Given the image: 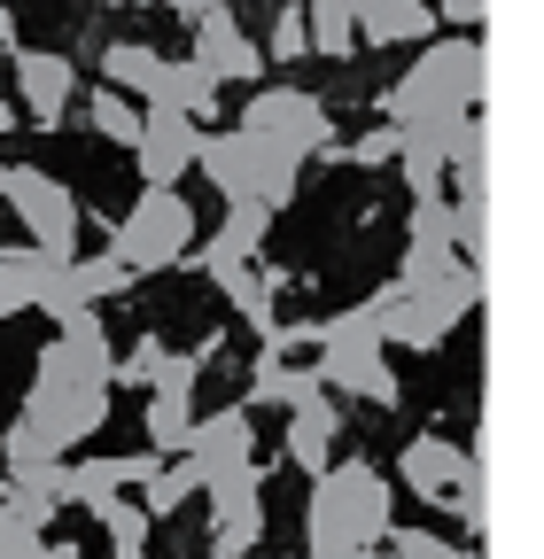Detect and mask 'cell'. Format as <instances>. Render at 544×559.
<instances>
[{
	"instance_id": "6da1fadb",
	"label": "cell",
	"mask_w": 544,
	"mask_h": 559,
	"mask_svg": "<svg viewBox=\"0 0 544 559\" xmlns=\"http://www.w3.org/2000/svg\"><path fill=\"white\" fill-rule=\"evenodd\" d=\"M490 86V62H483V39H428L413 70H397V79L381 86V124L397 132H444L459 117H474V102H483Z\"/></svg>"
},
{
	"instance_id": "7a4b0ae2",
	"label": "cell",
	"mask_w": 544,
	"mask_h": 559,
	"mask_svg": "<svg viewBox=\"0 0 544 559\" xmlns=\"http://www.w3.org/2000/svg\"><path fill=\"white\" fill-rule=\"evenodd\" d=\"M311 349H319V358H311L319 389L366 396L374 412H397V404H404V381H397V366H389V342H381L374 296L351 304V311H334V319H319V326H311Z\"/></svg>"
},
{
	"instance_id": "3957f363",
	"label": "cell",
	"mask_w": 544,
	"mask_h": 559,
	"mask_svg": "<svg viewBox=\"0 0 544 559\" xmlns=\"http://www.w3.org/2000/svg\"><path fill=\"white\" fill-rule=\"evenodd\" d=\"M389 528H397V489H389L381 466L334 459V466L311 481V498H304V536H343V544L381 551Z\"/></svg>"
},
{
	"instance_id": "277c9868",
	"label": "cell",
	"mask_w": 544,
	"mask_h": 559,
	"mask_svg": "<svg viewBox=\"0 0 544 559\" xmlns=\"http://www.w3.org/2000/svg\"><path fill=\"white\" fill-rule=\"evenodd\" d=\"M474 304H483V272L474 264H459L451 280H436V288H381L374 296L389 349H444Z\"/></svg>"
},
{
	"instance_id": "5b68a950",
	"label": "cell",
	"mask_w": 544,
	"mask_h": 559,
	"mask_svg": "<svg viewBox=\"0 0 544 559\" xmlns=\"http://www.w3.org/2000/svg\"><path fill=\"white\" fill-rule=\"evenodd\" d=\"M109 257L141 280V272H172V264H187L194 257V202L179 194V187H141V202L117 218V234H109Z\"/></svg>"
},
{
	"instance_id": "8992f818",
	"label": "cell",
	"mask_w": 544,
	"mask_h": 559,
	"mask_svg": "<svg viewBox=\"0 0 544 559\" xmlns=\"http://www.w3.org/2000/svg\"><path fill=\"white\" fill-rule=\"evenodd\" d=\"M234 132H249L257 148L288 156V164H311V156H334L343 140H334V109L304 86H257L249 109L234 117Z\"/></svg>"
},
{
	"instance_id": "52a82bcc",
	"label": "cell",
	"mask_w": 544,
	"mask_h": 559,
	"mask_svg": "<svg viewBox=\"0 0 544 559\" xmlns=\"http://www.w3.org/2000/svg\"><path fill=\"white\" fill-rule=\"evenodd\" d=\"M0 194H9L16 226H24V241H32L47 264H71V257H79L86 202H79L71 187H62L55 171H39V164H0Z\"/></svg>"
},
{
	"instance_id": "ba28073f",
	"label": "cell",
	"mask_w": 544,
	"mask_h": 559,
	"mask_svg": "<svg viewBox=\"0 0 544 559\" xmlns=\"http://www.w3.org/2000/svg\"><path fill=\"white\" fill-rule=\"evenodd\" d=\"M194 171L211 179L226 202H257V210H288V202H296V179H304V164L257 148L249 132H202Z\"/></svg>"
},
{
	"instance_id": "9c48e42d",
	"label": "cell",
	"mask_w": 544,
	"mask_h": 559,
	"mask_svg": "<svg viewBox=\"0 0 544 559\" xmlns=\"http://www.w3.org/2000/svg\"><path fill=\"white\" fill-rule=\"evenodd\" d=\"M202 156V124L172 117V109H141V140H132V171L141 187H179Z\"/></svg>"
},
{
	"instance_id": "30bf717a",
	"label": "cell",
	"mask_w": 544,
	"mask_h": 559,
	"mask_svg": "<svg viewBox=\"0 0 544 559\" xmlns=\"http://www.w3.org/2000/svg\"><path fill=\"white\" fill-rule=\"evenodd\" d=\"M9 62H16V109L55 132L62 117H71V102H79V62L55 55V47H16Z\"/></svg>"
},
{
	"instance_id": "8fae6325",
	"label": "cell",
	"mask_w": 544,
	"mask_h": 559,
	"mask_svg": "<svg viewBox=\"0 0 544 559\" xmlns=\"http://www.w3.org/2000/svg\"><path fill=\"white\" fill-rule=\"evenodd\" d=\"M132 288V272L102 249V257H71V264H55L47 272V288H39V311L47 319H79V311H94V304H117Z\"/></svg>"
},
{
	"instance_id": "7c38bea8",
	"label": "cell",
	"mask_w": 544,
	"mask_h": 559,
	"mask_svg": "<svg viewBox=\"0 0 544 559\" xmlns=\"http://www.w3.org/2000/svg\"><path fill=\"white\" fill-rule=\"evenodd\" d=\"M187 62H202L218 86H264V70H272L264 47L241 32L234 9H218V16H202V24H194V55H187Z\"/></svg>"
},
{
	"instance_id": "4fadbf2b",
	"label": "cell",
	"mask_w": 544,
	"mask_h": 559,
	"mask_svg": "<svg viewBox=\"0 0 544 559\" xmlns=\"http://www.w3.org/2000/svg\"><path fill=\"white\" fill-rule=\"evenodd\" d=\"M179 459H194V474H202V481H211V474H226V466H249V459H257V412H241V404H226V412H202Z\"/></svg>"
},
{
	"instance_id": "5bb4252c",
	"label": "cell",
	"mask_w": 544,
	"mask_h": 559,
	"mask_svg": "<svg viewBox=\"0 0 544 559\" xmlns=\"http://www.w3.org/2000/svg\"><path fill=\"white\" fill-rule=\"evenodd\" d=\"M0 506L24 513L32 528H47L62 506H71V466H62V459H47V466H9V474H0Z\"/></svg>"
},
{
	"instance_id": "9a60e30c",
	"label": "cell",
	"mask_w": 544,
	"mask_h": 559,
	"mask_svg": "<svg viewBox=\"0 0 544 559\" xmlns=\"http://www.w3.org/2000/svg\"><path fill=\"white\" fill-rule=\"evenodd\" d=\"M436 39V9L428 0H366L358 9V47L389 55V47H428Z\"/></svg>"
},
{
	"instance_id": "2e32d148",
	"label": "cell",
	"mask_w": 544,
	"mask_h": 559,
	"mask_svg": "<svg viewBox=\"0 0 544 559\" xmlns=\"http://www.w3.org/2000/svg\"><path fill=\"white\" fill-rule=\"evenodd\" d=\"M459 474H466V451H459L451 436H413V443L397 451V481L421 489V498H436V506L459 489Z\"/></svg>"
},
{
	"instance_id": "e0dca14e",
	"label": "cell",
	"mask_w": 544,
	"mask_h": 559,
	"mask_svg": "<svg viewBox=\"0 0 544 559\" xmlns=\"http://www.w3.org/2000/svg\"><path fill=\"white\" fill-rule=\"evenodd\" d=\"M334 443H343V412H334V396H319V404H304V412H288V466L296 474H327L334 466Z\"/></svg>"
},
{
	"instance_id": "ac0fdd59",
	"label": "cell",
	"mask_w": 544,
	"mask_h": 559,
	"mask_svg": "<svg viewBox=\"0 0 544 559\" xmlns=\"http://www.w3.org/2000/svg\"><path fill=\"white\" fill-rule=\"evenodd\" d=\"M141 109H172V117H211L218 109V79H211V70H202V62H156V79H149V102Z\"/></svg>"
},
{
	"instance_id": "d6986e66",
	"label": "cell",
	"mask_w": 544,
	"mask_h": 559,
	"mask_svg": "<svg viewBox=\"0 0 544 559\" xmlns=\"http://www.w3.org/2000/svg\"><path fill=\"white\" fill-rule=\"evenodd\" d=\"M156 474V451H132V459H79L71 466V506L102 513L109 498H125V489H141Z\"/></svg>"
},
{
	"instance_id": "ffe728a7",
	"label": "cell",
	"mask_w": 544,
	"mask_h": 559,
	"mask_svg": "<svg viewBox=\"0 0 544 559\" xmlns=\"http://www.w3.org/2000/svg\"><path fill=\"white\" fill-rule=\"evenodd\" d=\"M319 396H327V389H319L311 366H288V358H272V349H257V366H249V404H241V412H257V404L304 412V404H319Z\"/></svg>"
},
{
	"instance_id": "44dd1931",
	"label": "cell",
	"mask_w": 544,
	"mask_h": 559,
	"mask_svg": "<svg viewBox=\"0 0 544 559\" xmlns=\"http://www.w3.org/2000/svg\"><path fill=\"white\" fill-rule=\"evenodd\" d=\"M202 264V257H194ZM202 272H211V288L234 304V319L249 326V334H272V326H281V319H272V280L257 272V264H202Z\"/></svg>"
},
{
	"instance_id": "7402d4cb",
	"label": "cell",
	"mask_w": 544,
	"mask_h": 559,
	"mask_svg": "<svg viewBox=\"0 0 544 559\" xmlns=\"http://www.w3.org/2000/svg\"><path fill=\"white\" fill-rule=\"evenodd\" d=\"M47 257L32 249V241H9L0 249V319H16V311H32L39 304V288H47Z\"/></svg>"
},
{
	"instance_id": "603a6c76",
	"label": "cell",
	"mask_w": 544,
	"mask_h": 559,
	"mask_svg": "<svg viewBox=\"0 0 544 559\" xmlns=\"http://www.w3.org/2000/svg\"><path fill=\"white\" fill-rule=\"evenodd\" d=\"M264 234H272V210H257V202H226V226H218L211 249H202V264H257Z\"/></svg>"
},
{
	"instance_id": "cb8c5ba5",
	"label": "cell",
	"mask_w": 544,
	"mask_h": 559,
	"mask_svg": "<svg viewBox=\"0 0 544 559\" xmlns=\"http://www.w3.org/2000/svg\"><path fill=\"white\" fill-rule=\"evenodd\" d=\"M156 62H164V55H156L149 39H109V47H102V86L125 94V102H149Z\"/></svg>"
},
{
	"instance_id": "d4e9b609",
	"label": "cell",
	"mask_w": 544,
	"mask_h": 559,
	"mask_svg": "<svg viewBox=\"0 0 544 559\" xmlns=\"http://www.w3.org/2000/svg\"><path fill=\"white\" fill-rule=\"evenodd\" d=\"M304 32H311V55L327 62L358 55V0H304Z\"/></svg>"
},
{
	"instance_id": "484cf974",
	"label": "cell",
	"mask_w": 544,
	"mask_h": 559,
	"mask_svg": "<svg viewBox=\"0 0 544 559\" xmlns=\"http://www.w3.org/2000/svg\"><path fill=\"white\" fill-rule=\"evenodd\" d=\"M194 489H202L194 459H156V474L141 481V513H149V521H172V513L194 498Z\"/></svg>"
},
{
	"instance_id": "4316f807",
	"label": "cell",
	"mask_w": 544,
	"mask_h": 559,
	"mask_svg": "<svg viewBox=\"0 0 544 559\" xmlns=\"http://www.w3.org/2000/svg\"><path fill=\"white\" fill-rule=\"evenodd\" d=\"M141 428H149V451H156V459H179V451H187V436H194V404H187V396L149 389V419H141Z\"/></svg>"
},
{
	"instance_id": "83f0119b",
	"label": "cell",
	"mask_w": 544,
	"mask_h": 559,
	"mask_svg": "<svg viewBox=\"0 0 544 559\" xmlns=\"http://www.w3.org/2000/svg\"><path fill=\"white\" fill-rule=\"evenodd\" d=\"M86 124L109 140V148H132V140H141V102H125V94L94 86V94H86Z\"/></svg>"
},
{
	"instance_id": "f1b7e54d",
	"label": "cell",
	"mask_w": 544,
	"mask_h": 559,
	"mask_svg": "<svg viewBox=\"0 0 544 559\" xmlns=\"http://www.w3.org/2000/svg\"><path fill=\"white\" fill-rule=\"evenodd\" d=\"M102 528H109V544H117V559H149V513L132 506V498H109L102 513H94Z\"/></svg>"
},
{
	"instance_id": "f546056e",
	"label": "cell",
	"mask_w": 544,
	"mask_h": 559,
	"mask_svg": "<svg viewBox=\"0 0 544 559\" xmlns=\"http://www.w3.org/2000/svg\"><path fill=\"white\" fill-rule=\"evenodd\" d=\"M381 551H389V559H483V551H466V544H444L436 528H389Z\"/></svg>"
},
{
	"instance_id": "4dcf8cb0",
	"label": "cell",
	"mask_w": 544,
	"mask_h": 559,
	"mask_svg": "<svg viewBox=\"0 0 544 559\" xmlns=\"http://www.w3.org/2000/svg\"><path fill=\"white\" fill-rule=\"evenodd\" d=\"M296 55H311V32H304V0H288V9L272 16V47H264V62H296Z\"/></svg>"
},
{
	"instance_id": "1f68e13d",
	"label": "cell",
	"mask_w": 544,
	"mask_h": 559,
	"mask_svg": "<svg viewBox=\"0 0 544 559\" xmlns=\"http://www.w3.org/2000/svg\"><path fill=\"white\" fill-rule=\"evenodd\" d=\"M164 358H172V349H164L156 334H149V342H132L125 358H117V381H132V389H149V381L164 373Z\"/></svg>"
},
{
	"instance_id": "d6a6232c",
	"label": "cell",
	"mask_w": 544,
	"mask_h": 559,
	"mask_svg": "<svg viewBox=\"0 0 544 559\" xmlns=\"http://www.w3.org/2000/svg\"><path fill=\"white\" fill-rule=\"evenodd\" d=\"M334 156H351V164H397V124L358 132V148H334Z\"/></svg>"
},
{
	"instance_id": "836d02e7",
	"label": "cell",
	"mask_w": 544,
	"mask_h": 559,
	"mask_svg": "<svg viewBox=\"0 0 544 559\" xmlns=\"http://www.w3.org/2000/svg\"><path fill=\"white\" fill-rule=\"evenodd\" d=\"M428 9H436V16H444L451 32H466V39H474V24L490 16V0H428Z\"/></svg>"
},
{
	"instance_id": "e575fe53",
	"label": "cell",
	"mask_w": 544,
	"mask_h": 559,
	"mask_svg": "<svg viewBox=\"0 0 544 559\" xmlns=\"http://www.w3.org/2000/svg\"><path fill=\"white\" fill-rule=\"evenodd\" d=\"M304 559H381L366 544H343V536H304Z\"/></svg>"
},
{
	"instance_id": "d590c367",
	"label": "cell",
	"mask_w": 544,
	"mask_h": 559,
	"mask_svg": "<svg viewBox=\"0 0 544 559\" xmlns=\"http://www.w3.org/2000/svg\"><path fill=\"white\" fill-rule=\"evenodd\" d=\"M164 9H172L179 24H202V16H218V9H226V0H164Z\"/></svg>"
},
{
	"instance_id": "8d00e7d4",
	"label": "cell",
	"mask_w": 544,
	"mask_h": 559,
	"mask_svg": "<svg viewBox=\"0 0 544 559\" xmlns=\"http://www.w3.org/2000/svg\"><path fill=\"white\" fill-rule=\"evenodd\" d=\"M24 39H16V9H9V0H0V55H16Z\"/></svg>"
},
{
	"instance_id": "74e56055",
	"label": "cell",
	"mask_w": 544,
	"mask_h": 559,
	"mask_svg": "<svg viewBox=\"0 0 544 559\" xmlns=\"http://www.w3.org/2000/svg\"><path fill=\"white\" fill-rule=\"evenodd\" d=\"M39 559H79V544H71V536H55V544H39Z\"/></svg>"
},
{
	"instance_id": "f35d334b",
	"label": "cell",
	"mask_w": 544,
	"mask_h": 559,
	"mask_svg": "<svg viewBox=\"0 0 544 559\" xmlns=\"http://www.w3.org/2000/svg\"><path fill=\"white\" fill-rule=\"evenodd\" d=\"M16 124H24V109H16V102H0V140H9Z\"/></svg>"
},
{
	"instance_id": "ab89813d",
	"label": "cell",
	"mask_w": 544,
	"mask_h": 559,
	"mask_svg": "<svg viewBox=\"0 0 544 559\" xmlns=\"http://www.w3.org/2000/svg\"><path fill=\"white\" fill-rule=\"evenodd\" d=\"M211 559H226V551H211Z\"/></svg>"
},
{
	"instance_id": "60d3db41",
	"label": "cell",
	"mask_w": 544,
	"mask_h": 559,
	"mask_svg": "<svg viewBox=\"0 0 544 559\" xmlns=\"http://www.w3.org/2000/svg\"><path fill=\"white\" fill-rule=\"evenodd\" d=\"M296 559H304V551H296Z\"/></svg>"
}]
</instances>
